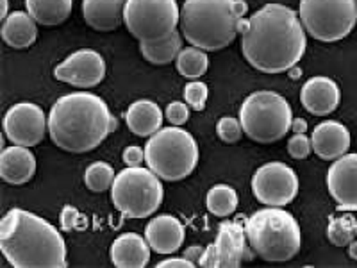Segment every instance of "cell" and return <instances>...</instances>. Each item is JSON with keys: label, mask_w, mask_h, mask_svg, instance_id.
I'll return each mask as SVG.
<instances>
[{"label": "cell", "mask_w": 357, "mask_h": 268, "mask_svg": "<svg viewBox=\"0 0 357 268\" xmlns=\"http://www.w3.org/2000/svg\"><path fill=\"white\" fill-rule=\"evenodd\" d=\"M307 47L305 29L291 8L266 4L248 18L241 34L245 59L263 73H282L301 61Z\"/></svg>", "instance_id": "cell-1"}, {"label": "cell", "mask_w": 357, "mask_h": 268, "mask_svg": "<svg viewBox=\"0 0 357 268\" xmlns=\"http://www.w3.org/2000/svg\"><path fill=\"white\" fill-rule=\"evenodd\" d=\"M0 251L17 268H65L68 265L61 232L20 207L9 209L0 222Z\"/></svg>", "instance_id": "cell-2"}, {"label": "cell", "mask_w": 357, "mask_h": 268, "mask_svg": "<svg viewBox=\"0 0 357 268\" xmlns=\"http://www.w3.org/2000/svg\"><path fill=\"white\" fill-rule=\"evenodd\" d=\"M113 133V114L104 98L88 91L63 95L49 113L54 145L72 154L97 149Z\"/></svg>", "instance_id": "cell-3"}, {"label": "cell", "mask_w": 357, "mask_h": 268, "mask_svg": "<svg viewBox=\"0 0 357 268\" xmlns=\"http://www.w3.org/2000/svg\"><path fill=\"white\" fill-rule=\"evenodd\" d=\"M238 22L234 0H186L181 8L178 27L188 43L215 52L234 41Z\"/></svg>", "instance_id": "cell-4"}, {"label": "cell", "mask_w": 357, "mask_h": 268, "mask_svg": "<svg viewBox=\"0 0 357 268\" xmlns=\"http://www.w3.org/2000/svg\"><path fill=\"white\" fill-rule=\"evenodd\" d=\"M245 232L254 254L272 263L293 260L302 247L301 225L280 207L268 206L254 213L247 220Z\"/></svg>", "instance_id": "cell-5"}, {"label": "cell", "mask_w": 357, "mask_h": 268, "mask_svg": "<svg viewBox=\"0 0 357 268\" xmlns=\"http://www.w3.org/2000/svg\"><path fill=\"white\" fill-rule=\"evenodd\" d=\"M145 163L165 181H183L199 163V145L186 129L161 127L146 142Z\"/></svg>", "instance_id": "cell-6"}, {"label": "cell", "mask_w": 357, "mask_h": 268, "mask_svg": "<svg viewBox=\"0 0 357 268\" xmlns=\"http://www.w3.org/2000/svg\"><path fill=\"white\" fill-rule=\"evenodd\" d=\"M240 122L243 133L252 142L275 143L291 131L293 111L289 102L275 91H254L240 106Z\"/></svg>", "instance_id": "cell-7"}, {"label": "cell", "mask_w": 357, "mask_h": 268, "mask_svg": "<svg viewBox=\"0 0 357 268\" xmlns=\"http://www.w3.org/2000/svg\"><path fill=\"white\" fill-rule=\"evenodd\" d=\"M161 177L146 167H126L118 172L111 186V202L129 218L154 215L162 202Z\"/></svg>", "instance_id": "cell-8"}, {"label": "cell", "mask_w": 357, "mask_h": 268, "mask_svg": "<svg viewBox=\"0 0 357 268\" xmlns=\"http://www.w3.org/2000/svg\"><path fill=\"white\" fill-rule=\"evenodd\" d=\"M298 18L314 40L333 43L356 27L357 4L356 0H301Z\"/></svg>", "instance_id": "cell-9"}, {"label": "cell", "mask_w": 357, "mask_h": 268, "mask_svg": "<svg viewBox=\"0 0 357 268\" xmlns=\"http://www.w3.org/2000/svg\"><path fill=\"white\" fill-rule=\"evenodd\" d=\"M181 9L175 0H127L123 24L139 43H159L177 31Z\"/></svg>", "instance_id": "cell-10"}, {"label": "cell", "mask_w": 357, "mask_h": 268, "mask_svg": "<svg viewBox=\"0 0 357 268\" xmlns=\"http://www.w3.org/2000/svg\"><path fill=\"white\" fill-rule=\"evenodd\" d=\"M252 193L264 206H288L298 193V177L286 163H266L252 177Z\"/></svg>", "instance_id": "cell-11"}, {"label": "cell", "mask_w": 357, "mask_h": 268, "mask_svg": "<svg viewBox=\"0 0 357 268\" xmlns=\"http://www.w3.org/2000/svg\"><path fill=\"white\" fill-rule=\"evenodd\" d=\"M49 131V117L38 104L18 102L4 114V133L13 145L34 147Z\"/></svg>", "instance_id": "cell-12"}, {"label": "cell", "mask_w": 357, "mask_h": 268, "mask_svg": "<svg viewBox=\"0 0 357 268\" xmlns=\"http://www.w3.org/2000/svg\"><path fill=\"white\" fill-rule=\"evenodd\" d=\"M54 77L77 88H93L106 77V61L97 50L81 49L54 68Z\"/></svg>", "instance_id": "cell-13"}, {"label": "cell", "mask_w": 357, "mask_h": 268, "mask_svg": "<svg viewBox=\"0 0 357 268\" xmlns=\"http://www.w3.org/2000/svg\"><path fill=\"white\" fill-rule=\"evenodd\" d=\"M327 188L340 206L357 207V154L334 159L327 172Z\"/></svg>", "instance_id": "cell-14"}, {"label": "cell", "mask_w": 357, "mask_h": 268, "mask_svg": "<svg viewBox=\"0 0 357 268\" xmlns=\"http://www.w3.org/2000/svg\"><path fill=\"white\" fill-rule=\"evenodd\" d=\"M340 86L336 84V81L324 77V75L311 77L309 81H305V84L301 89L302 106L317 117H325V114L333 113L340 106Z\"/></svg>", "instance_id": "cell-15"}, {"label": "cell", "mask_w": 357, "mask_h": 268, "mask_svg": "<svg viewBox=\"0 0 357 268\" xmlns=\"http://www.w3.org/2000/svg\"><path fill=\"white\" fill-rule=\"evenodd\" d=\"M312 152L325 161H334L349 152L350 133L343 124L327 120L314 127L311 134Z\"/></svg>", "instance_id": "cell-16"}, {"label": "cell", "mask_w": 357, "mask_h": 268, "mask_svg": "<svg viewBox=\"0 0 357 268\" xmlns=\"http://www.w3.org/2000/svg\"><path fill=\"white\" fill-rule=\"evenodd\" d=\"M184 225L172 215H158L146 223L145 238L158 254H174L184 244Z\"/></svg>", "instance_id": "cell-17"}, {"label": "cell", "mask_w": 357, "mask_h": 268, "mask_svg": "<svg viewBox=\"0 0 357 268\" xmlns=\"http://www.w3.org/2000/svg\"><path fill=\"white\" fill-rule=\"evenodd\" d=\"M216 251H218L220 267L236 268L248 258V240L247 232L236 222H223L216 236Z\"/></svg>", "instance_id": "cell-18"}, {"label": "cell", "mask_w": 357, "mask_h": 268, "mask_svg": "<svg viewBox=\"0 0 357 268\" xmlns=\"http://www.w3.org/2000/svg\"><path fill=\"white\" fill-rule=\"evenodd\" d=\"M36 172V158L29 147H6L0 156V177L8 184L20 186L29 183Z\"/></svg>", "instance_id": "cell-19"}, {"label": "cell", "mask_w": 357, "mask_h": 268, "mask_svg": "<svg viewBox=\"0 0 357 268\" xmlns=\"http://www.w3.org/2000/svg\"><path fill=\"white\" fill-rule=\"evenodd\" d=\"M111 261L118 268H143L151 261V245L136 232L120 234L109 251Z\"/></svg>", "instance_id": "cell-20"}, {"label": "cell", "mask_w": 357, "mask_h": 268, "mask_svg": "<svg viewBox=\"0 0 357 268\" xmlns=\"http://www.w3.org/2000/svg\"><path fill=\"white\" fill-rule=\"evenodd\" d=\"M127 0H82V17L98 33H111L123 24Z\"/></svg>", "instance_id": "cell-21"}, {"label": "cell", "mask_w": 357, "mask_h": 268, "mask_svg": "<svg viewBox=\"0 0 357 268\" xmlns=\"http://www.w3.org/2000/svg\"><path fill=\"white\" fill-rule=\"evenodd\" d=\"M162 111L154 100L142 98V100L132 102L129 110L126 111V124L130 129V133L136 136H149L158 133L162 126Z\"/></svg>", "instance_id": "cell-22"}, {"label": "cell", "mask_w": 357, "mask_h": 268, "mask_svg": "<svg viewBox=\"0 0 357 268\" xmlns=\"http://www.w3.org/2000/svg\"><path fill=\"white\" fill-rule=\"evenodd\" d=\"M38 38V22L29 13L13 11L2 24V40L11 49H27Z\"/></svg>", "instance_id": "cell-23"}, {"label": "cell", "mask_w": 357, "mask_h": 268, "mask_svg": "<svg viewBox=\"0 0 357 268\" xmlns=\"http://www.w3.org/2000/svg\"><path fill=\"white\" fill-rule=\"evenodd\" d=\"M25 8L38 24L52 27L72 15L73 0H25Z\"/></svg>", "instance_id": "cell-24"}, {"label": "cell", "mask_w": 357, "mask_h": 268, "mask_svg": "<svg viewBox=\"0 0 357 268\" xmlns=\"http://www.w3.org/2000/svg\"><path fill=\"white\" fill-rule=\"evenodd\" d=\"M183 50V34L175 31L168 40L159 43H139V52L152 65H168Z\"/></svg>", "instance_id": "cell-25"}, {"label": "cell", "mask_w": 357, "mask_h": 268, "mask_svg": "<svg viewBox=\"0 0 357 268\" xmlns=\"http://www.w3.org/2000/svg\"><path fill=\"white\" fill-rule=\"evenodd\" d=\"M175 65H177V72L183 77L199 79L207 72L209 59H207L206 50L190 45V47H186V49L178 52L177 59H175Z\"/></svg>", "instance_id": "cell-26"}, {"label": "cell", "mask_w": 357, "mask_h": 268, "mask_svg": "<svg viewBox=\"0 0 357 268\" xmlns=\"http://www.w3.org/2000/svg\"><path fill=\"white\" fill-rule=\"evenodd\" d=\"M207 209L213 213L215 216H229L236 211L238 207V193L234 191V188L227 186V184H216L211 190L207 191L206 197Z\"/></svg>", "instance_id": "cell-27"}, {"label": "cell", "mask_w": 357, "mask_h": 268, "mask_svg": "<svg viewBox=\"0 0 357 268\" xmlns=\"http://www.w3.org/2000/svg\"><path fill=\"white\" fill-rule=\"evenodd\" d=\"M114 170L109 163L104 161H95L91 163L84 172V184L88 190L100 193V191L111 190L114 181Z\"/></svg>", "instance_id": "cell-28"}, {"label": "cell", "mask_w": 357, "mask_h": 268, "mask_svg": "<svg viewBox=\"0 0 357 268\" xmlns=\"http://www.w3.org/2000/svg\"><path fill=\"white\" fill-rule=\"evenodd\" d=\"M327 238L336 247H347L356 240V220L350 215L336 216L327 225Z\"/></svg>", "instance_id": "cell-29"}, {"label": "cell", "mask_w": 357, "mask_h": 268, "mask_svg": "<svg viewBox=\"0 0 357 268\" xmlns=\"http://www.w3.org/2000/svg\"><path fill=\"white\" fill-rule=\"evenodd\" d=\"M216 134L222 142L229 143H238L243 136V127H241L240 118H232V117H223L220 118L218 124H216Z\"/></svg>", "instance_id": "cell-30"}, {"label": "cell", "mask_w": 357, "mask_h": 268, "mask_svg": "<svg viewBox=\"0 0 357 268\" xmlns=\"http://www.w3.org/2000/svg\"><path fill=\"white\" fill-rule=\"evenodd\" d=\"M207 95H209V89H207L206 82L191 81L184 88V100H186L188 106L193 107L195 111H202L206 107Z\"/></svg>", "instance_id": "cell-31"}, {"label": "cell", "mask_w": 357, "mask_h": 268, "mask_svg": "<svg viewBox=\"0 0 357 268\" xmlns=\"http://www.w3.org/2000/svg\"><path fill=\"white\" fill-rule=\"evenodd\" d=\"M312 151L311 138L305 133H295L288 142V152L293 159H305Z\"/></svg>", "instance_id": "cell-32"}, {"label": "cell", "mask_w": 357, "mask_h": 268, "mask_svg": "<svg viewBox=\"0 0 357 268\" xmlns=\"http://www.w3.org/2000/svg\"><path fill=\"white\" fill-rule=\"evenodd\" d=\"M165 117L172 126L181 127L190 120V107H188L186 102H172L165 111Z\"/></svg>", "instance_id": "cell-33"}, {"label": "cell", "mask_w": 357, "mask_h": 268, "mask_svg": "<svg viewBox=\"0 0 357 268\" xmlns=\"http://www.w3.org/2000/svg\"><path fill=\"white\" fill-rule=\"evenodd\" d=\"M122 159L126 163V167H142L143 161H145V151H143L142 147L130 145L123 151Z\"/></svg>", "instance_id": "cell-34"}, {"label": "cell", "mask_w": 357, "mask_h": 268, "mask_svg": "<svg viewBox=\"0 0 357 268\" xmlns=\"http://www.w3.org/2000/svg\"><path fill=\"white\" fill-rule=\"evenodd\" d=\"M79 225V211L73 206H65L61 211V228L72 231Z\"/></svg>", "instance_id": "cell-35"}, {"label": "cell", "mask_w": 357, "mask_h": 268, "mask_svg": "<svg viewBox=\"0 0 357 268\" xmlns=\"http://www.w3.org/2000/svg\"><path fill=\"white\" fill-rule=\"evenodd\" d=\"M199 267L204 268H216L220 267V258H218V251H216V245L211 244L209 247L204 248L202 256H200Z\"/></svg>", "instance_id": "cell-36"}, {"label": "cell", "mask_w": 357, "mask_h": 268, "mask_svg": "<svg viewBox=\"0 0 357 268\" xmlns=\"http://www.w3.org/2000/svg\"><path fill=\"white\" fill-rule=\"evenodd\" d=\"M159 268H191V267H195V263H191L188 258H168V260L161 261V263H158Z\"/></svg>", "instance_id": "cell-37"}, {"label": "cell", "mask_w": 357, "mask_h": 268, "mask_svg": "<svg viewBox=\"0 0 357 268\" xmlns=\"http://www.w3.org/2000/svg\"><path fill=\"white\" fill-rule=\"evenodd\" d=\"M202 252H204L202 247H188L186 252H184V258H188V260H190L191 263H195L197 267L200 261V256H202Z\"/></svg>", "instance_id": "cell-38"}, {"label": "cell", "mask_w": 357, "mask_h": 268, "mask_svg": "<svg viewBox=\"0 0 357 268\" xmlns=\"http://www.w3.org/2000/svg\"><path fill=\"white\" fill-rule=\"evenodd\" d=\"M248 11V4L245 0H234V13L238 18H245Z\"/></svg>", "instance_id": "cell-39"}, {"label": "cell", "mask_w": 357, "mask_h": 268, "mask_svg": "<svg viewBox=\"0 0 357 268\" xmlns=\"http://www.w3.org/2000/svg\"><path fill=\"white\" fill-rule=\"evenodd\" d=\"M291 131L293 133H305L307 131V122H305L304 118H293Z\"/></svg>", "instance_id": "cell-40"}, {"label": "cell", "mask_w": 357, "mask_h": 268, "mask_svg": "<svg viewBox=\"0 0 357 268\" xmlns=\"http://www.w3.org/2000/svg\"><path fill=\"white\" fill-rule=\"evenodd\" d=\"M349 256L352 258V260L357 261V238L349 244Z\"/></svg>", "instance_id": "cell-41"}, {"label": "cell", "mask_w": 357, "mask_h": 268, "mask_svg": "<svg viewBox=\"0 0 357 268\" xmlns=\"http://www.w3.org/2000/svg\"><path fill=\"white\" fill-rule=\"evenodd\" d=\"M0 2H2V15H0V17H2V20H4V18L9 17V13H8V0H0Z\"/></svg>", "instance_id": "cell-42"}, {"label": "cell", "mask_w": 357, "mask_h": 268, "mask_svg": "<svg viewBox=\"0 0 357 268\" xmlns=\"http://www.w3.org/2000/svg\"><path fill=\"white\" fill-rule=\"evenodd\" d=\"M356 238H357V220H356Z\"/></svg>", "instance_id": "cell-43"}, {"label": "cell", "mask_w": 357, "mask_h": 268, "mask_svg": "<svg viewBox=\"0 0 357 268\" xmlns=\"http://www.w3.org/2000/svg\"><path fill=\"white\" fill-rule=\"evenodd\" d=\"M356 4H357V0H356Z\"/></svg>", "instance_id": "cell-44"}]
</instances>
